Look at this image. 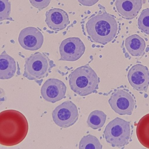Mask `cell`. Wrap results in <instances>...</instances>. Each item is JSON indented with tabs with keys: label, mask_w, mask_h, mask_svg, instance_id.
I'll list each match as a JSON object with an SVG mask.
<instances>
[{
	"label": "cell",
	"mask_w": 149,
	"mask_h": 149,
	"mask_svg": "<svg viewBox=\"0 0 149 149\" xmlns=\"http://www.w3.org/2000/svg\"><path fill=\"white\" fill-rule=\"evenodd\" d=\"M138 24L139 29L149 35V8L143 10L138 18Z\"/></svg>",
	"instance_id": "obj_19"
},
{
	"label": "cell",
	"mask_w": 149,
	"mask_h": 149,
	"mask_svg": "<svg viewBox=\"0 0 149 149\" xmlns=\"http://www.w3.org/2000/svg\"><path fill=\"white\" fill-rule=\"evenodd\" d=\"M86 26L91 39L103 45L114 39L118 28L114 17L106 12L91 17L86 22Z\"/></svg>",
	"instance_id": "obj_2"
},
{
	"label": "cell",
	"mask_w": 149,
	"mask_h": 149,
	"mask_svg": "<svg viewBox=\"0 0 149 149\" xmlns=\"http://www.w3.org/2000/svg\"><path fill=\"white\" fill-rule=\"evenodd\" d=\"M32 6L39 9L42 10L47 7L51 0H29Z\"/></svg>",
	"instance_id": "obj_21"
},
{
	"label": "cell",
	"mask_w": 149,
	"mask_h": 149,
	"mask_svg": "<svg viewBox=\"0 0 149 149\" xmlns=\"http://www.w3.org/2000/svg\"><path fill=\"white\" fill-rule=\"evenodd\" d=\"M81 5L86 6H91L96 3L99 0H77Z\"/></svg>",
	"instance_id": "obj_22"
},
{
	"label": "cell",
	"mask_w": 149,
	"mask_h": 149,
	"mask_svg": "<svg viewBox=\"0 0 149 149\" xmlns=\"http://www.w3.org/2000/svg\"><path fill=\"white\" fill-rule=\"evenodd\" d=\"M102 147L98 139L95 136L91 134L84 136L79 144L80 149H101Z\"/></svg>",
	"instance_id": "obj_18"
},
{
	"label": "cell",
	"mask_w": 149,
	"mask_h": 149,
	"mask_svg": "<svg viewBox=\"0 0 149 149\" xmlns=\"http://www.w3.org/2000/svg\"><path fill=\"white\" fill-rule=\"evenodd\" d=\"M136 134L140 143L145 147L149 148V113L139 120L136 127Z\"/></svg>",
	"instance_id": "obj_16"
},
{
	"label": "cell",
	"mask_w": 149,
	"mask_h": 149,
	"mask_svg": "<svg viewBox=\"0 0 149 149\" xmlns=\"http://www.w3.org/2000/svg\"><path fill=\"white\" fill-rule=\"evenodd\" d=\"M108 102L112 109L120 115H131L136 104L132 95L122 89H118L113 92Z\"/></svg>",
	"instance_id": "obj_7"
},
{
	"label": "cell",
	"mask_w": 149,
	"mask_h": 149,
	"mask_svg": "<svg viewBox=\"0 0 149 149\" xmlns=\"http://www.w3.org/2000/svg\"><path fill=\"white\" fill-rule=\"evenodd\" d=\"M17 69L14 59L4 51L0 55V79H10L15 75Z\"/></svg>",
	"instance_id": "obj_14"
},
{
	"label": "cell",
	"mask_w": 149,
	"mask_h": 149,
	"mask_svg": "<svg viewBox=\"0 0 149 149\" xmlns=\"http://www.w3.org/2000/svg\"><path fill=\"white\" fill-rule=\"evenodd\" d=\"M53 120L58 126L67 128L74 124L78 120V109L72 101H65L56 107L52 113Z\"/></svg>",
	"instance_id": "obj_6"
},
{
	"label": "cell",
	"mask_w": 149,
	"mask_h": 149,
	"mask_svg": "<svg viewBox=\"0 0 149 149\" xmlns=\"http://www.w3.org/2000/svg\"><path fill=\"white\" fill-rule=\"evenodd\" d=\"M115 6L118 13L124 18L131 19L139 13L142 6V0H116Z\"/></svg>",
	"instance_id": "obj_13"
},
{
	"label": "cell",
	"mask_w": 149,
	"mask_h": 149,
	"mask_svg": "<svg viewBox=\"0 0 149 149\" xmlns=\"http://www.w3.org/2000/svg\"><path fill=\"white\" fill-rule=\"evenodd\" d=\"M128 81L137 91L146 92L149 85V71L147 67L140 64L133 66L127 74Z\"/></svg>",
	"instance_id": "obj_11"
},
{
	"label": "cell",
	"mask_w": 149,
	"mask_h": 149,
	"mask_svg": "<svg viewBox=\"0 0 149 149\" xmlns=\"http://www.w3.org/2000/svg\"><path fill=\"white\" fill-rule=\"evenodd\" d=\"M125 45L127 51L132 56H143L145 54V41L138 35L134 34L127 37L125 40Z\"/></svg>",
	"instance_id": "obj_15"
},
{
	"label": "cell",
	"mask_w": 149,
	"mask_h": 149,
	"mask_svg": "<svg viewBox=\"0 0 149 149\" xmlns=\"http://www.w3.org/2000/svg\"><path fill=\"white\" fill-rule=\"evenodd\" d=\"M103 133L106 141L112 147H124L129 144L132 136L130 123L116 117L107 124Z\"/></svg>",
	"instance_id": "obj_4"
},
{
	"label": "cell",
	"mask_w": 149,
	"mask_h": 149,
	"mask_svg": "<svg viewBox=\"0 0 149 149\" xmlns=\"http://www.w3.org/2000/svg\"><path fill=\"white\" fill-rule=\"evenodd\" d=\"M27 120L19 111L13 109L0 113V143L6 146L17 145L26 137L28 131Z\"/></svg>",
	"instance_id": "obj_1"
},
{
	"label": "cell",
	"mask_w": 149,
	"mask_h": 149,
	"mask_svg": "<svg viewBox=\"0 0 149 149\" xmlns=\"http://www.w3.org/2000/svg\"><path fill=\"white\" fill-rule=\"evenodd\" d=\"M85 47L78 37H70L61 42L59 51L61 55L59 60L74 61L79 59L83 54Z\"/></svg>",
	"instance_id": "obj_8"
},
{
	"label": "cell",
	"mask_w": 149,
	"mask_h": 149,
	"mask_svg": "<svg viewBox=\"0 0 149 149\" xmlns=\"http://www.w3.org/2000/svg\"><path fill=\"white\" fill-rule=\"evenodd\" d=\"M45 22L48 27L55 31H59L65 29L69 22L68 14L63 10L53 8L45 13Z\"/></svg>",
	"instance_id": "obj_12"
},
{
	"label": "cell",
	"mask_w": 149,
	"mask_h": 149,
	"mask_svg": "<svg viewBox=\"0 0 149 149\" xmlns=\"http://www.w3.org/2000/svg\"><path fill=\"white\" fill-rule=\"evenodd\" d=\"M107 118L106 115L102 111L95 110L89 115L87 123L89 127L94 129L100 128L104 125Z\"/></svg>",
	"instance_id": "obj_17"
},
{
	"label": "cell",
	"mask_w": 149,
	"mask_h": 149,
	"mask_svg": "<svg viewBox=\"0 0 149 149\" xmlns=\"http://www.w3.org/2000/svg\"><path fill=\"white\" fill-rule=\"evenodd\" d=\"M18 41L24 49L30 51H36L42 46L44 37L38 29L33 27H28L20 31Z\"/></svg>",
	"instance_id": "obj_10"
},
{
	"label": "cell",
	"mask_w": 149,
	"mask_h": 149,
	"mask_svg": "<svg viewBox=\"0 0 149 149\" xmlns=\"http://www.w3.org/2000/svg\"><path fill=\"white\" fill-rule=\"evenodd\" d=\"M50 67L48 56L36 52L25 59L23 75L29 80H40L48 75Z\"/></svg>",
	"instance_id": "obj_5"
},
{
	"label": "cell",
	"mask_w": 149,
	"mask_h": 149,
	"mask_svg": "<svg viewBox=\"0 0 149 149\" xmlns=\"http://www.w3.org/2000/svg\"><path fill=\"white\" fill-rule=\"evenodd\" d=\"M71 89L81 96L95 92L98 88V77L95 71L88 64L79 67L68 76Z\"/></svg>",
	"instance_id": "obj_3"
},
{
	"label": "cell",
	"mask_w": 149,
	"mask_h": 149,
	"mask_svg": "<svg viewBox=\"0 0 149 149\" xmlns=\"http://www.w3.org/2000/svg\"><path fill=\"white\" fill-rule=\"evenodd\" d=\"M67 87L61 81L55 78L46 80L41 87V95L45 100L54 103L65 97Z\"/></svg>",
	"instance_id": "obj_9"
},
{
	"label": "cell",
	"mask_w": 149,
	"mask_h": 149,
	"mask_svg": "<svg viewBox=\"0 0 149 149\" xmlns=\"http://www.w3.org/2000/svg\"><path fill=\"white\" fill-rule=\"evenodd\" d=\"M11 5L8 0H0V21L10 19Z\"/></svg>",
	"instance_id": "obj_20"
}]
</instances>
